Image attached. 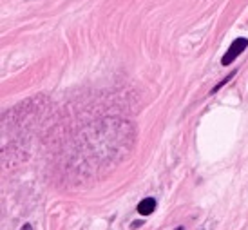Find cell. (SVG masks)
<instances>
[{
    "instance_id": "277c9868",
    "label": "cell",
    "mask_w": 248,
    "mask_h": 230,
    "mask_svg": "<svg viewBox=\"0 0 248 230\" xmlns=\"http://www.w3.org/2000/svg\"><path fill=\"white\" fill-rule=\"evenodd\" d=\"M176 230H183V227H178V229H176Z\"/></svg>"
},
{
    "instance_id": "6da1fadb",
    "label": "cell",
    "mask_w": 248,
    "mask_h": 230,
    "mask_svg": "<svg viewBox=\"0 0 248 230\" xmlns=\"http://www.w3.org/2000/svg\"><path fill=\"white\" fill-rule=\"evenodd\" d=\"M247 47H248V40H247V38H235L234 42H232V46L228 47V51L225 53V56L221 58V63H223V65H230V63L234 62L235 58L241 55V53Z\"/></svg>"
},
{
    "instance_id": "7a4b0ae2",
    "label": "cell",
    "mask_w": 248,
    "mask_h": 230,
    "mask_svg": "<svg viewBox=\"0 0 248 230\" xmlns=\"http://www.w3.org/2000/svg\"><path fill=\"white\" fill-rule=\"evenodd\" d=\"M154 210H156V199L154 198H145L138 203L140 216H151Z\"/></svg>"
},
{
    "instance_id": "3957f363",
    "label": "cell",
    "mask_w": 248,
    "mask_h": 230,
    "mask_svg": "<svg viewBox=\"0 0 248 230\" xmlns=\"http://www.w3.org/2000/svg\"><path fill=\"white\" fill-rule=\"evenodd\" d=\"M22 230H33V227H31V225H24V227H22Z\"/></svg>"
}]
</instances>
